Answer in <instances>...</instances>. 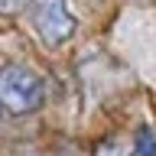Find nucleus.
Wrapping results in <instances>:
<instances>
[{
    "label": "nucleus",
    "instance_id": "obj_4",
    "mask_svg": "<svg viewBox=\"0 0 156 156\" xmlns=\"http://www.w3.org/2000/svg\"><path fill=\"white\" fill-rule=\"evenodd\" d=\"M29 7V0H0V16H16Z\"/></svg>",
    "mask_w": 156,
    "mask_h": 156
},
{
    "label": "nucleus",
    "instance_id": "obj_1",
    "mask_svg": "<svg viewBox=\"0 0 156 156\" xmlns=\"http://www.w3.org/2000/svg\"><path fill=\"white\" fill-rule=\"evenodd\" d=\"M46 101V81L36 68L23 62H10L0 68V107L7 114H33Z\"/></svg>",
    "mask_w": 156,
    "mask_h": 156
},
{
    "label": "nucleus",
    "instance_id": "obj_3",
    "mask_svg": "<svg viewBox=\"0 0 156 156\" xmlns=\"http://www.w3.org/2000/svg\"><path fill=\"white\" fill-rule=\"evenodd\" d=\"M130 156H156V133L150 124L136 127L133 143H130Z\"/></svg>",
    "mask_w": 156,
    "mask_h": 156
},
{
    "label": "nucleus",
    "instance_id": "obj_2",
    "mask_svg": "<svg viewBox=\"0 0 156 156\" xmlns=\"http://www.w3.org/2000/svg\"><path fill=\"white\" fill-rule=\"evenodd\" d=\"M29 20L46 46H62L75 36V16L68 13L65 0H29Z\"/></svg>",
    "mask_w": 156,
    "mask_h": 156
},
{
    "label": "nucleus",
    "instance_id": "obj_5",
    "mask_svg": "<svg viewBox=\"0 0 156 156\" xmlns=\"http://www.w3.org/2000/svg\"><path fill=\"white\" fill-rule=\"evenodd\" d=\"M98 156H120V146H117L114 140H107V143L98 146Z\"/></svg>",
    "mask_w": 156,
    "mask_h": 156
}]
</instances>
